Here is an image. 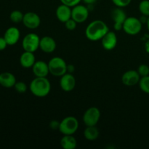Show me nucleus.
Instances as JSON below:
<instances>
[{"mask_svg":"<svg viewBox=\"0 0 149 149\" xmlns=\"http://www.w3.org/2000/svg\"><path fill=\"white\" fill-rule=\"evenodd\" d=\"M109 28L104 21L95 20L88 24L85 29V36L92 42L101 40L102 38L109 31Z\"/></svg>","mask_w":149,"mask_h":149,"instance_id":"obj_1","label":"nucleus"},{"mask_svg":"<svg viewBox=\"0 0 149 149\" xmlns=\"http://www.w3.org/2000/svg\"><path fill=\"white\" fill-rule=\"evenodd\" d=\"M29 90L34 96L45 97L51 91V83L47 77H35L29 84Z\"/></svg>","mask_w":149,"mask_h":149,"instance_id":"obj_2","label":"nucleus"},{"mask_svg":"<svg viewBox=\"0 0 149 149\" xmlns=\"http://www.w3.org/2000/svg\"><path fill=\"white\" fill-rule=\"evenodd\" d=\"M49 74L54 77H61L67 73L66 62L63 58L61 57H54L52 58L48 62Z\"/></svg>","mask_w":149,"mask_h":149,"instance_id":"obj_3","label":"nucleus"},{"mask_svg":"<svg viewBox=\"0 0 149 149\" xmlns=\"http://www.w3.org/2000/svg\"><path fill=\"white\" fill-rule=\"evenodd\" d=\"M79 129V121L72 116H66L60 122L58 130L63 135H73Z\"/></svg>","mask_w":149,"mask_h":149,"instance_id":"obj_4","label":"nucleus"},{"mask_svg":"<svg viewBox=\"0 0 149 149\" xmlns=\"http://www.w3.org/2000/svg\"><path fill=\"white\" fill-rule=\"evenodd\" d=\"M143 23L139 18L135 17H127L123 23L122 30L128 35L135 36L142 30Z\"/></svg>","mask_w":149,"mask_h":149,"instance_id":"obj_5","label":"nucleus"},{"mask_svg":"<svg viewBox=\"0 0 149 149\" xmlns=\"http://www.w3.org/2000/svg\"><path fill=\"white\" fill-rule=\"evenodd\" d=\"M39 36L36 33H30L26 34L22 41V47L24 51L35 52L39 48Z\"/></svg>","mask_w":149,"mask_h":149,"instance_id":"obj_6","label":"nucleus"},{"mask_svg":"<svg viewBox=\"0 0 149 149\" xmlns=\"http://www.w3.org/2000/svg\"><path fill=\"white\" fill-rule=\"evenodd\" d=\"M100 118V111L98 108L90 107L83 114L82 120L86 126H96Z\"/></svg>","mask_w":149,"mask_h":149,"instance_id":"obj_7","label":"nucleus"},{"mask_svg":"<svg viewBox=\"0 0 149 149\" xmlns=\"http://www.w3.org/2000/svg\"><path fill=\"white\" fill-rule=\"evenodd\" d=\"M90 10L87 6L83 4H77L71 8V18L77 23H84L88 19Z\"/></svg>","mask_w":149,"mask_h":149,"instance_id":"obj_8","label":"nucleus"},{"mask_svg":"<svg viewBox=\"0 0 149 149\" xmlns=\"http://www.w3.org/2000/svg\"><path fill=\"white\" fill-rule=\"evenodd\" d=\"M111 17L112 20L113 22L114 30L117 31L122 30L124 22L127 17L126 13L123 10V8L118 7H115L111 12Z\"/></svg>","mask_w":149,"mask_h":149,"instance_id":"obj_9","label":"nucleus"},{"mask_svg":"<svg viewBox=\"0 0 149 149\" xmlns=\"http://www.w3.org/2000/svg\"><path fill=\"white\" fill-rule=\"evenodd\" d=\"M23 23L27 29H36L41 24V18L38 14L33 12H29L24 14Z\"/></svg>","mask_w":149,"mask_h":149,"instance_id":"obj_10","label":"nucleus"},{"mask_svg":"<svg viewBox=\"0 0 149 149\" xmlns=\"http://www.w3.org/2000/svg\"><path fill=\"white\" fill-rule=\"evenodd\" d=\"M141 77L137 70H129L122 74V82L127 87H132L139 83Z\"/></svg>","mask_w":149,"mask_h":149,"instance_id":"obj_11","label":"nucleus"},{"mask_svg":"<svg viewBox=\"0 0 149 149\" xmlns=\"http://www.w3.org/2000/svg\"><path fill=\"white\" fill-rule=\"evenodd\" d=\"M76 79L74 76L71 73L65 74L61 77L60 79V87L64 92H71L76 87Z\"/></svg>","mask_w":149,"mask_h":149,"instance_id":"obj_12","label":"nucleus"},{"mask_svg":"<svg viewBox=\"0 0 149 149\" xmlns=\"http://www.w3.org/2000/svg\"><path fill=\"white\" fill-rule=\"evenodd\" d=\"M102 47L104 48L106 50H112L116 47L117 45V36L114 31H109L103 38L101 40Z\"/></svg>","mask_w":149,"mask_h":149,"instance_id":"obj_13","label":"nucleus"},{"mask_svg":"<svg viewBox=\"0 0 149 149\" xmlns=\"http://www.w3.org/2000/svg\"><path fill=\"white\" fill-rule=\"evenodd\" d=\"M56 47V42L51 36H45L40 39L39 49L45 53H52L55 50Z\"/></svg>","mask_w":149,"mask_h":149,"instance_id":"obj_14","label":"nucleus"},{"mask_svg":"<svg viewBox=\"0 0 149 149\" xmlns=\"http://www.w3.org/2000/svg\"><path fill=\"white\" fill-rule=\"evenodd\" d=\"M31 68L36 77H47L49 74L48 63L44 61H36Z\"/></svg>","mask_w":149,"mask_h":149,"instance_id":"obj_15","label":"nucleus"},{"mask_svg":"<svg viewBox=\"0 0 149 149\" xmlns=\"http://www.w3.org/2000/svg\"><path fill=\"white\" fill-rule=\"evenodd\" d=\"M71 8L72 7L64 4H61L58 6L55 10V15L58 20L64 23L71 18Z\"/></svg>","mask_w":149,"mask_h":149,"instance_id":"obj_16","label":"nucleus"},{"mask_svg":"<svg viewBox=\"0 0 149 149\" xmlns=\"http://www.w3.org/2000/svg\"><path fill=\"white\" fill-rule=\"evenodd\" d=\"M20 37V33L18 29L16 27H10L7 29L4 35L8 45H14L19 41Z\"/></svg>","mask_w":149,"mask_h":149,"instance_id":"obj_17","label":"nucleus"},{"mask_svg":"<svg viewBox=\"0 0 149 149\" xmlns=\"http://www.w3.org/2000/svg\"><path fill=\"white\" fill-rule=\"evenodd\" d=\"M36 58L33 52L24 51L20 57V63L23 68H32L33 64L36 62Z\"/></svg>","mask_w":149,"mask_h":149,"instance_id":"obj_18","label":"nucleus"},{"mask_svg":"<svg viewBox=\"0 0 149 149\" xmlns=\"http://www.w3.org/2000/svg\"><path fill=\"white\" fill-rule=\"evenodd\" d=\"M16 83V78L12 73L3 72L0 74V85L5 88H11Z\"/></svg>","mask_w":149,"mask_h":149,"instance_id":"obj_19","label":"nucleus"},{"mask_svg":"<svg viewBox=\"0 0 149 149\" xmlns=\"http://www.w3.org/2000/svg\"><path fill=\"white\" fill-rule=\"evenodd\" d=\"M60 143L64 149H74L77 146V141L73 135H63Z\"/></svg>","mask_w":149,"mask_h":149,"instance_id":"obj_20","label":"nucleus"},{"mask_svg":"<svg viewBox=\"0 0 149 149\" xmlns=\"http://www.w3.org/2000/svg\"><path fill=\"white\" fill-rule=\"evenodd\" d=\"M99 130L96 126H86L84 130V137L86 140L90 141H94L99 137Z\"/></svg>","mask_w":149,"mask_h":149,"instance_id":"obj_21","label":"nucleus"},{"mask_svg":"<svg viewBox=\"0 0 149 149\" xmlns=\"http://www.w3.org/2000/svg\"><path fill=\"white\" fill-rule=\"evenodd\" d=\"M24 14L20 10H14L10 13V18L14 23H19L23 22Z\"/></svg>","mask_w":149,"mask_h":149,"instance_id":"obj_22","label":"nucleus"},{"mask_svg":"<svg viewBox=\"0 0 149 149\" xmlns=\"http://www.w3.org/2000/svg\"><path fill=\"white\" fill-rule=\"evenodd\" d=\"M138 84L141 91L146 94H149V75L141 77Z\"/></svg>","mask_w":149,"mask_h":149,"instance_id":"obj_23","label":"nucleus"},{"mask_svg":"<svg viewBox=\"0 0 149 149\" xmlns=\"http://www.w3.org/2000/svg\"><path fill=\"white\" fill-rule=\"evenodd\" d=\"M140 13L146 16H149V0H142L138 5Z\"/></svg>","mask_w":149,"mask_h":149,"instance_id":"obj_24","label":"nucleus"},{"mask_svg":"<svg viewBox=\"0 0 149 149\" xmlns=\"http://www.w3.org/2000/svg\"><path fill=\"white\" fill-rule=\"evenodd\" d=\"M15 89L18 93H25L28 90V86L23 81H16L15 84L14 86Z\"/></svg>","mask_w":149,"mask_h":149,"instance_id":"obj_25","label":"nucleus"},{"mask_svg":"<svg viewBox=\"0 0 149 149\" xmlns=\"http://www.w3.org/2000/svg\"><path fill=\"white\" fill-rule=\"evenodd\" d=\"M137 71L141 77L149 75V66L146 64H141L138 67Z\"/></svg>","mask_w":149,"mask_h":149,"instance_id":"obj_26","label":"nucleus"},{"mask_svg":"<svg viewBox=\"0 0 149 149\" xmlns=\"http://www.w3.org/2000/svg\"><path fill=\"white\" fill-rule=\"evenodd\" d=\"M111 1L116 7L124 8L127 7L131 3L132 0H111Z\"/></svg>","mask_w":149,"mask_h":149,"instance_id":"obj_27","label":"nucleus"},{"mask_svg":"<svg viewBox=\"0 0 149 149\" xmlns=\"http://www.w3.org/2000/svg\"><path fill=\"white\" fill-rule=\"evenodd\" d=\"M65 23V29L68 31H74V29H76L77 26V23L72 18H70L69 20H67Z\"/></svg>","mask_w":149,"mask_h":149,"instance_id":"obj_28","label":"nucleus"},{"mask_svg":"<svg viewBox=\"0 0 149 149\" xmlns=\"http://www.w3.org/2000/svg\"><path fill=\"white\" fill-rule=\"evenodd\" d=\"M60 1H61V4H64L65 5L73 7L77 4H80L81 0H60Z\"/></svg>","mask_w":149,"mask_h":149,"instance_id":"obj_29","label":"nucleus"},{"mask_svg":"<svg viewBox=\"0 0 149 149\" xmlns=\"http://www.w3.org/2000/svg\"><path fill=\"white\" fill-rule=\"evenodd\" d=\"M49 128L53 130H59L60 127V122H58L57 120H52L49 122Z\"/></svg>","mask_w":149,"mask_h":149,"instance_id":"obj_30","label":"nucleus"},{"mask_svg":"<svg viewBox=\"0 0 149 149\" xmlns=\"http://www.w3.org/2000/svg\"><path fill=\"white\" fill-rule=\"evenodd\" d=\"M7 43L4 37H0V51L4 50L7 46Z\"/></svg>","mask_w":149,"mask_h":149,"instance_id":"obj_31","label":"nucleus"},{"mask_svg":"<svg viewBox=\"0 0 149 149\" xmlns=\"http://www.w3.org/2000/svg\"><path fill=\"white\" fill-rule=\"evenodd\" d=\"M74 70H75V67H74V65H71V64L68 65V66H67V72L72 74Z\"/></svg>","mask_w":149,"mask_h":149,"instance_id":"obj_32","label":"nucleus"},{"mask_svg":"<svg viewBox=\"0 0 149 149\" xmlns=\"http://www.w3.org/2000/svg\"><path fill=\"white\" fill-rule=\"evenodd\" d=\"M81 1H83L87 5H90V4H94L97 0H81Z\"/></svg>","mask_w":149,"mask_h":149,"instance_id":"obj_33","label":"nucleus"},{"mask_svg":"<svg viewBox=\"0 0 149 149\" xmlns=\"http://www.w3.org/2000/svg\"><path fill=\"white\" fill-rule=\"evenodd\" d=\"M139 19L143 24V23H146L147 20H148V16H146V15H142V16H141Z\"/></svg>","mask_w":149,"mask_h":149,"instance_id":"obj_34","label":"nucleus"},{"mask_svg":"<svg viewBox=\"0 0 149 149\" xmlns=\"http://www.w3.org/2000/svg\"><path fill=\"white\" fill-rule=\"evenodd\" d=\"M146 26H147V29H148L149 31V16L148 17V20H147V22H146Z\"/></svg>","mask_w":149,"mask_h":149,"instance_id":"obj_35","label":"nucleus"}]
</instances>
